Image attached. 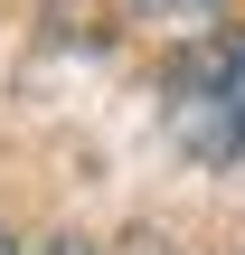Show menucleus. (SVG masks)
Listing matches in <instances>:
<instances>
[{
    "mask_svg": "<svg viewBox=\"0 0 245 255\" xmlns=\"http://www.w3.org/2000/svg\"><path fill=\"white\" fill-rule=\"evenodd\" d=\"M161 123L208 170L245 151V28H208L198 47H179V66L161 76Z\"/></svg>",
    "mask_w": 245,
    "mask_h": 255,
    "instance_id": "1",
    "label": "nucleus"
},
{
    "mask_svg": "<svg viewBox=\"0 0 245 255\" xmlns=\"http://www.w3.org/2000/svg\"><path fill=\"white\" fill-rule=\"evenodd\" d=\"M47 255H94V246H85V237H47Z\"/></svg>",
    "mask_w": 245,
    "mask_h": 255,
    "instance_id": "3",
    "label": "nucleus"
},
{
    "mask_svg": "<svg viewBox=\"0 0 245 255\" xmlns=\"http://www.w3.org/2000/svg\"><path fill=\"white\" fill-rule=\"evenodd\" d=\"M0 255H19V246H9V237H0Z\"/></svg>",
    "mask_w": 245,
    "mask_h": 255,
    "instance_id": "5",
    "label": "nucleus"
},
{
    "mask_svg": "<svg viewBox=\"0 0 245 255\" xmlns=\"http://www.w3.org/2000/svg\"><path fill=\"white\" fill-rule=\"evenodd\" d=\"M132 9H142V19H161V28H198V38H208L227 0H132Z\"/></svg>",
    "mask_w": 245,
    "mask_h": 255,
    "instance_id": "2",
    "label": "nucleus"
},
{
    "mask_svg": "<svg viewBox=\"0 0 245 255\" xmlns=\"http://www.w3.org/2000/svg\"><path fill=\"white\" fill-rule=\"evenodd\" d=\"M123 255H170V246H161V237H132V246H123Z\"/></svg>",
    "mask_w": 245,
    "mask_h": 255,
    "instance_id": "4",
    "label": "nucleus"
}]
</instances>
